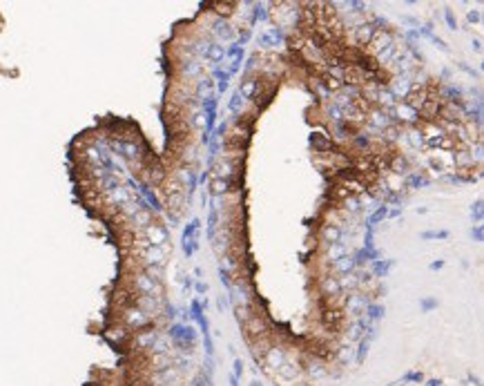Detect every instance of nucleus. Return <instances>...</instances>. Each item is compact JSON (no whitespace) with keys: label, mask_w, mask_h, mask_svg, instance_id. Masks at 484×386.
Here are the masks:
<instances>
[{"label":"nucleus","mask_w":484,"mask_h":386,"mask_svg":"<svg viewBox=\"0 0 484 386\" xmlns=\"http://www.w3.org/2000/svg\"><path fill=\"white\" fill-rule=\"evenodd\" d=\"M239 183V176H232V179H212L210 183V192L214 197H221V194H228L232 190H237L235 186Z\"/></svg>","instance_id":"obj_19"},{"label":"nucleus","mask_w":484,"mask_h":386,"mask_svg":"<svg viewBox=\"0 0 484 386\" xmlns=\"http://www.w3.org/2000/svg\"><path fill=\"white\" fill-rule=\"evenodd\" d=\"M428 38H431V40L435 42V45H437V47H440V50H444V52H446V50H449V45H446V42H444L442 38H437V36H433V34H431V36H428Z\"/></svg>","instance_id":"obj_44"},{"label":"nucleus","mask_w":484,"mask_h":386,"mask_svg":"<svg viewBox=\"0 0 484 386\" xmlns=\"http://www.w3.org/2000/svg\"><path fill=\"white\" fill-rule=\"evenodd\" d=\"M435 306H437L435 299H424V302H422V308H424V310H431V308H435Z\"/></svg>","instance_id":"obj_46"},{"label":"nucleus","mask_w":484,"mask_h":386,"mask_svg":"<svg viewBox=\"0 0 484 386\" xmlns=\"http://www.w3.org/2000/svg\"><path fill=\"white\" fill-rule=\"evenodd\" d=\"M471 214H473V219L477 223L482 221V199H477L475 203H473V208H471Z\"/></svg>","instance_id":"obj_39"},{"label":"nucleus","mask_w":484,"mask_h":386,"mask_svg":"<svg viewBox=\"0 0 484 386\" xmlns=\"http://www.w3.org/2000/svg\"><path fill=\"white\" fill-rule=\"evenodd\" d=\"M306 373L312 377V379H321V377H326L328 375V366H326V361H321V359H317V357H312L308 364H306Z\"/></svg>","instance_id":"obj_20"},{"label":"nucleus","mask_w":484,"mask_h":386,"mask_svg":"<svg viewBox=\"0 0 484 386\" xmlns=\"http://www.w3.org/2000/svg\"><path fill=\"white\" fill-rule=\"evenodd\" d=\"M371 337H361V339H359V348H357V357H355V359H357V364H361V361H364L366 359V355H368V348H371Z\"/></svg>","instance_id":"obj_32"},{"label":"nucleus","mask_w":484,"mask_h":386,"mask_svg":"<svg viewBox=\"0 0 484 386\" xmlns=\"http://www.w3.org/2000/svg\"><path fill=\"white\" fill-rule=\"evenodd\" d=\"M444 268V261H433L431 263V270H442Z\"/></svg>","instance_id":"obj_49"},{"label":"nucleus","mask_w":484,"mask_h":386,"mask_svg":"<svg viewBox=\"0 0 484 386\" xmlns=\"http://www.w3.org/2000/svg\"><path fill=\"white\" fill-rule=\"evenodd\" d=\"M259 87H261V78L259 76H246L241 81V87L237 92L243 96V101H252L257 94H259Z\"/></svg>","instance_id":"obj_14"},{"label":"nucleus","mask_w":484,"mask_h":386,"mask_svg":"<svg viewBox=\"0 0 484 386\" xmlns=\"http://www.w3.org/2000/svg\"><path fill=\"white\" fill-rule=\"evenodd\" d=\"M457 67H459V70H462V72H467L469 76H475V70H473V67H469L467 63H457Z\"/></svg>","instance_id":"obj_45"},{"label":"nucleus","mask_w":484,"mask_h":386,"mask_svg":"<svg viewBox=\"0 0 484 386\" xmlns=\"http://www.w3.org/2000/svg\"><path fill=\"white\" fill-rule=\"evenodd\" d=\"M330 275H335V277H341V275H351L357 270V266H355V259H353V255H348V257H341V259H337L335 263H330Z\"/></svg>","instance_id":"obj_16"},{"label":"nucleus","mask_w":484,"mask_h":386,"mask_svg":"<svg viewBox=\"0 0 484 386\" xmlns=\"http://www.w3.org/2000/svg\"><path fill=\"white\" fill-rule=\"evenodd\" d=\"M422 239H449V230H426L422 232Z\"/></svg>","instance_id":"obj_38"},{"label":"nucleus","mask_w":484,"mask_h":386,"mask_svg":"<svg viewBox=\"0 0 484 386\" xmlns=\"http://www.w3.org/2000/svg\"><path fill=\"white\" fill-rule=\"evenodd\" d=\"M112 148L119 152L121 156L130 158V161H136V158L141 156V148H139L136 143H134V141H114Z\"/></svg>","instance_id":"obj_18"},{"label":"nucleus","mask_w":484,"mask_h":386,"mask_svg":"<svg viewBox=\"0 0 484 386\" xmlns=\"http://www.w3.org/2000/svg\"><path fill=\"white\" fill-rule=\"evenodd\" d=\"M395 54H397V45H395V42H390V45L386 47V50H382L379 54H375V63H377V67H386V65L390 63V60H393Z\"/></svg>","instance_id":"obj_24"},{"label":"nucleus","mask_w":484,"mask_h":386,"mask_svg":"<svg viewBox=\"0 0 484 386\" xmlns=\"http://www.w3.org/2000/svg\"><path fill=\"white\" fill-rule=\"evenodd\" d=\"M393 259H375L373 261V277H386L388 275V270L393 268Z\"/></svg>","instance_id":"obj_26"},{"label":"nucleus","mask_w":484,"mask_h":386,"mask_svg":"<svg viewBox=\"0 0 484 386\" xmlns=\"http://www.w3.org/2000/svg\"><path fill=\"white\" fill-rule=\"evenodd\" d=\"M473 47H475V50H477V52H480V50H482V42H480V38H475V40H473Z\"/></svg>","instance_id":"obj_52"},{"label":"nucleus","mask_w":484,"mask_h":386,"mask_svg":"<svg viewBox=\"0 0 484 386\" xmlns=\"http://www.w3.org/2000/svg\"><path fill=\"white\" fill-rule=\"evenodd\" d=\"M319 292L324 297H330V299H335V297H339L341 295V288H339V281H337L335 275H324L321 281H319Z\"/></svg>","instance_id":"obj_15"},{"label":"nucleus","mask_w":484,"mask_h":386,"mask_svg":"<svg viewBox=\"0 0 484 386\" xmlns=\"http://www.w3.org/2000/svg\"><path fill=\"white\" fill-rule=\"evenodd\" d=\"M310 145L315 148V152H321V154H328L330 148H333L330 139H326L324 134H312V137H310Z\"/></svg>","instance_id":"obj_23"},{"label":"nucleus","mask_w":484,"mask_h":386,"mask_svg":"<svg viewBox=\"0 0 484 386\" xmlns=\"http://www.w3.org/2000/svg\"><path fill=\"white\" fill-rule=\"evenodd\" d=\"M390 42H395V40H393V36H390L388 29H386V32H375V36H373L371 42H368L366 47H368V52L373 54V56H375V54H379L382 50H386Z\"/></svg>","instance_id":"obj_17"},{"label":"nucleus","mask_w":484,"mask_h":386,"mask_svg":"<svg viewBox=\"0 0 484 386\" xmlns=\"http://www.w3.org/2000/svg\"><path fill=\"white\" fill-rule=\"evenodd\" d=\"M453 163H455L459 170H464V168H469V165H473V158H471L467 150H457L455 154H453Z\"/></svg>","instance_id":"obj_30"},{"label":"nucleus","mask_w":484,"mask_h":386,"mask_svg":"<svg viewBox=\"0 0 484 386\" xmlns=\"http://www.w3.org/2000/svg\"><path fill=\"white\" fill-rule=\"evenodd\" d=\"M353 143L357 145L359 150H364V152L371 148V139L366 137V134H355V137H353Z\"/></svg>","instance_id":"obj_37"},{"label":"nucleus","mask_w":484,"mask_h":386,"mask_svg":"<svg viewBox=\"0 0 484 386\" xmlns=\"http://www.w3.org/2000/svg\"><path fill=\"white\" fill-rule=\"evenodd\" d=\"M319 239L326 246H335V243H341V241H348V237L344 228L341 225H337L333 221H328V223H321V228H319Z\"/></svg>","instance_id":"obj_4"},{"label":"nucleus","mask_w":484,"mask_h":386,"mask_svg":"<svg viewBox=\"0 0 484 386\" xmlns=\"http://www.w3.org/2000/svg\"><path fill=\"white\" fill-rule=\"evenodd\" d=\"M299 373H302V366L292 364V361H288V359L277 369V375L284 377V379H295V377H299Z\"/></svg>","instance_id":"obj_22"},{"label":"nucleus","mask_w":484,"mask_h":386,"mask_svg":"<svg viewBox=\"0 0 484 386\" xmlns=\"http://www.w3.org/2000/svg\"><path fill=\"white\" fill-rule=\"evenodd\" d=\"M205 58L210 60V63H221V60L225 58V47L221 45V42H212L210 50H208V54H205Z\"/></svg>","instance_id":"obj_27"},{"label":"nucleus","mask_w":484,"mask_h":386,"mask_svg":"<svg viewBox=\"0 0 484 386\" xmlns=\"http://www.w3.org/2000/svg\"><path fill=\"white\" fill-rule=\"evenodd\" d=\"M386 214H388V208H386V206H379L377 210L371 214V219H368V228H373V225H375L377 221H382V219H386Z\"/></svg>","instance_id":"obj_36"},{"label":"nucleus","mask_w":484,"mask_h":386,"mask_svg":"<svg viewBox=\"0 0 484 386\" xmlns=\"http://www.w3.org/2000/svg\"><path fill=\"white\" fill-rule=\"evenodd\" d=\"M208 290V284H201V281H199V284H197V292H205Z\"/></svg>","instance_id":"obj_50"},{"label":"nucleus","mask_w":484,"mask_h":386,"mask_svg":"<svg viewBox=\"0 0 484 386\" xmlns=\"http://www.w3.org/2000/svg\"><path fill=\"white\" fill-rule=\"evenodd\" d=\"M364 317H366V322H368V324H375L377 320H382V317H384V308L379 304H368V306H366V310H364Z\"/></svg>","instance_id":"obj_29"},{"label":"nucleus","mask_w":484,"mask_h":386,"mask_svg":"<svg viewBox=\"0 0 484 386\" xmlns=\"http://www.w3.org/2000/svg\"><path fill=\"white\" fill-rule=\"evenodd\" d=\"M422 379H424V377H422V373H415V371H413V373H406V375L402 377V382L406 384V382H422Z\"/></svg>","instance_id":"obj_42"},{"label":"nucleus","mask_w":484,"mask_h":386,"mask_svg":"<svg viewBox=\"0 0 484 386\" xmlns=\"http://www.w3.org/2000/svg\"><path fill=\"white\" fill-rule=\"evenodd\" d=\"M243 105H246V101H243V96L239 94V92H235L232 94V99H230V112H235V114H239L243 109Z\"/></svg>","instance_id":"obj_35"},{"label":"nucleus","mask_w":484,"mask_h":386,"mask_svg":"<svg viewBox=\"0 0 484 386\" xmlns=\"http://www.w3.org/2000/svg\"><path fill=\"white\" fill-rule=\"evenodd\" d=\"M341 208H344V212L346 214H357L359 210H361V201H359V197H355V194H348V197L341 201Z\"/></svg>","instance_id":"obj_28"},{"label":"nucleus","mask_w":484,"mask_h":386,"mask_svg":"<svg viewBox=\"0 0 484 386\" xmlns=\"http://www.w3.org/2000/svg\"><path fill=\"white\" fill-rule=\"evenodd\" d=\"M326 114H328L330 123H341V121H346V119H344V112H341V107H337L335 103H328V105H326Z\"/></svg>","instance_id":"obj_31"},{"label":"nucleus","mask_w":484,"mask_h":386,"mask_svg":"<svg viewBox=\"0 0 484 386\" xmlns=\"http://www.w3.org/2000/svg\"><path fill=\"white\" fill-rule=\"evenodd\" d=\"M406 186L408 188H422V186H428V179L424 174H420V172H413V174H408Z\"/></svg>","instance_id":"obj_34"},{"label":"nucleus","mask_w":484,"mask_h":386,"mask_svg":"<svg viewBox=\"0 0 484 386\" xmlns=\"http://www.w3.org/2000/svg\"><path fill=\"white\" fill-rule=\"evenodd\" d=\"M375 32H377V29L373 27L371 22H364V20H361L359 25L351 27V34H353L355 42H357V45H364V47L371 42V38H373V36H375Z\"/></svg>","instance_id":"obj_10"},{"label":"nucleus","mask_w":484,"mask_h":386,"mask_svg":"<svg viewBox=\"0 0 484 386\" xmlns=\"http://www.w3.org/2000/svg\"><path fill=\"white\" fill-rule=\"evenodd\" d=\"M134 257L139 259L141 268H163L165 257H168V246L165 248H154V246L134 248Z\"/></svg>","instance_id":"obj_2"},{"label":"nucleus","mask_w":484,"mask_h":386,"mask_svg":"<svg viewBox=\"0 0 484 386\" xmlns=\"http://www.w3.org/2000/svg\"><path fill=\"white\" fill-rule=\"evenodd\" d=\"M243 326H246V330H248V335H250V339H252V342L259 339V337L268 335V324H266V320H263V315H259V312H252V315L243 322Z\"/></svg>","instance_id":"obj_6"},{"label":"nucleus","mask_w":484,"mask_h":386,"mask_svg":"<svg viewBox=\"0 0 484 386\" xmlns=\"http://www.w3.org/2000/svg\"><path fill=\"white\" fill-rule=\"evenodd\" d=\"M390 386H404V382H402V379H397V382H393Z\"/></svg>","instance_id":"obj_53"},{"label":"nucleus","mask_w":484,"mask_h":386,"mask_svg":"<svg viewBox=\"0 0 484 386\" xmlns=\"http://www.w3.org/2000/svg\"><path fill=\"white\" fill-rule=\"evenodd\" d=\"M444 18H446V25H449V29H457V20H455V16H453L451 9H444Z\"/></svg>","instance_id":"obj_41"},{"label":"nucleus","mask_w":484,"mask_h":386,"mask_svg":"<svg viewBox=\"0 0 484 386\" xmlns=\"http://www.w3.org/2000/svg\"><path fill=\"white\" fill-rule=\"evenodd\" d=\"M286 359H288V357H286V351H284L281 346H277V344H272L266 353L261 355V361H263V364H266L270 371H277Z\"/></svg>","instance_id":"obj_8"},{"label":"nucleus","mask_w":484,"mask_h":386,"mask_svg":"<svg viewBox=\"0 0 484 386\" xmlns=\"http://www.w3.org/2000/svg\"><path fill=\"white\" fill-rule=\"evenodd\" d=\"M348 255H353L351 243H348V241H341V243H335V246H326V253H324V261H328V266H330V263H335L337 259H341V257H348Z\"/></svg>","instance_id":"obj_11"},{"label":"nucleus","mask_w":484,"mask_h":386,"mask_svg":"<svg viewBox=\"0 0 484 386\" xmlns=\"http://www.w3.org/2000/svg\"><path fill=\"white\" fill-rule=\"evenodd\" d=\"M402 22H406V25H415V27H420V22L415 20V18H410V16H402Z\"/></svg>","instance_id":"obj_47"},{"label":"nucleus","mask_w":484,"mask_h":386,"mask_svg":"<svg viewBox=\"0 0 484 386\" xmlns=\"http://www.w3.org/2000/svg\"><path fill=\"white\" fill-rule=\"evenodd\" d=\"M482 237H484V232H482V225H477V228L473 230V239H475V241H482Z\"/></svg>","instance_id":"obj_48"},{"label":"nucleus","mask_w":484,"mask_h":386,"mask_svg":"<svg viewBox=\"0 0 484 386\" xmlns=\"http://www.w3.org/2000/svg\"><path fill=\"white\" fill-rule=\"evenodd\" d=\"M230 375H235L237 379H241V375H243V361L241 359H235V364H232V373Z\"/></svg>","instance_id":"obj_40"},{"label":"nucleus","mask_w":484,"mask_h":386,"mask_svg":"<svg viewBox=\"0 0 484 386\" xmlns=\"http://www.w3.org/2000/svg\"><path fill=\"white\" fill-rule=\"evenodd\" d=\"M121 322H123V328L127 330H141V328H148L150 324H152V317L150 315H145L141 308H136V306H127V308L121 312Z\"/></svg>","instance_id":"obj_3"},{"label":"nucleus","mask_w":484,"mask_h":386,"mask_svg":"<svg viewBox=\"0 0 484 386\" xmlns=\"http://www.w3.org/2000/svg\"><path fill=\"white\" fill-rule=\"evenodd\" d=\"M210 32L217 36V38H221V40H232L235 38V29H232V25L225 18H214V20L210 22Z\"/></svg>","instance_id":"obj_13"},{"label":"nucleus","mask_w":484,"mask_h":386,"mask_svg":"<svg viewBox=\"0 0 484 386\" xmlns=\"http://www.w3.org/2000/svg\"><path fill=\"white\" fill-rule=\"evenodd\" d=\"M480 18H482V14H480L477 9H473V11H469V14H467V20H469V22H480Z\"/></svg>","instance_id":"obj_43"},{"label":"nucleus","mask_w":484,"mask_h":386,"mask_svg":"<svg viewBox=\"0 0 484 386\" xmlns=\"http://www.w3.org/2000/svg\"><path fill=\"white\" fill-rule=\"evenodd\" d=\"M386 217H400V208H395V210H390Z\"/></svg>","instance_id":"obj_51"},{"label":"nucleus","mask_w":484,"mask_h":386,"mask_svg":"<svg viewBox=\"0 0 484 386\" xmlns=\"http://www.w3.org/2000/svg\"><path fill=\"white\" fill-rule=\"evenodd\" d=\"M390 170H393L395 174H410V165H408V158L402 156V154H393L390 156Z\"/></svg>","instance_id":"obj_21"},{"label":"nucleus","mask_w":484,"mask_h":386,"mask_svg":"<svg viewBox=\"0 0 484 386\" xmlns=\"http://www.w3.org/2000/svg\"><path fill=\"white\" fill-rule=\"evenodd\" d=\"M404 137H406V141L410 143V148H415V150L424 148V134H422V130H418V127H410Z\"/></svg>","instance_id":"obj_25"},{"label":"nucleus","mask_w":484,"mask_h":386,"mask_svg":"<svg viewBox=\"0 0 484 386\" xmlns=\"http://www.w3.org/2000/svg\"><path fill=\"white\" fill-rule=\"evenodd\" d=\"M127 201H132V197H130V192H127V188H123V186H119L116 190H112V192L103 194V203L105 206L121 208V206H125Z\"/></svg>","instance_id":"obj_12"},{"label":"nucleus","mask_w":484,"mask_h":386,"mask_svg":"<svg viewBox=\"0 0 484 386\" xmlns=\"http://www.w3.org/2000/svg\"><path fill=\"white\" fill-rule=\"evenodd\" d=\"M158 330L156 328H152V326H148V328H141V330H136V333L132 335V348L134 351H150L152 348V344L158 339Z\"/></svg>","instance_id":"obj_5"},{"label":"nucleus","mask_w":484,"mask_h":386,"mask_svg":"<svg viewBox=\"0 0 484 386\" xmlns=\"http://www.w3.org/2000/svg\"><path fill=\"white\" fill-rule=\"evenodd\" d=\"M386 87L393 92V96L400 101V99H404V96L410 92V87H413V81H410V76H393Z\"/></svg>","instance_id":"obj_9"},{"label":"nucleus","mask_w":484,"mask_h":386,"mask_svg":"<svg viewBox=\"0 0 484 386\" xmlns=\"http://www.w3.org/2000/svg\"><path fill=\"white\" fill-rule=\"evenodd\" d=\"M179 74L181 78H188V81H197V78L203 74V63L199 58H181L179 60Z\"/></svg>","instance_id":"obj_7"},{"label":"nucleus","mask_w":484,"mask_h":386,"mask_svg":"<svg viewBox=\"0 0 484 386\" xmlns=\"http://www.w3.org/2000/svg\"><path fill=\"white\" fill-rule=\"evenodd\" d=\"M130 288H132V292H136V295H150V297L163 299L161 279L152 277V275H148L145 270H141V268L130 277Z\"/></svg>","instance_id":"obj_1"},{"label":"nucleus","mask_w":484,"mask_h":386,"mask_svg":"<svg viewBox=\"0 0 484 386\" xmlns=\"http://www.w3.org/2000/svg\"><path fill=\"white\" fill-rule=\"evenodd\" d=\"M214 76H217V85H219V92H225L228 89V81H230V74L221 67H217L214 70Z\"/></svg>","instance_id":"obj_33"}]
</instances>
